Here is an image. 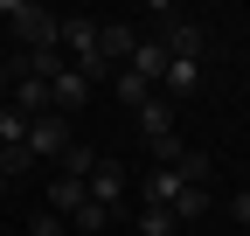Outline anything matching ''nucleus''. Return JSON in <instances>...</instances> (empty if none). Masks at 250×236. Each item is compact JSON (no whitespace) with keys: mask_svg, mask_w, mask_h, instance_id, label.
I'll return each mask as SVG.
<instances>
[{"mask_svg":"<svg viewBox=\"0 0 250 236\" xmlns=\"http://www.w3.org/2000/svg\"><path fill=\"white\" fill-rule=\"evenodd\" d=\"M7 28H14V42H21L28 56H49V49H62V14L35 7V0H14V14H7Z\"/></svg>","mask_w":250,"mask_h":236,"instance_id":"nucleus-1","label":"nucleus"},{"mask_svg":"<svg viewBox=\"0 0 250 236\" xmlns=\"http://www.w3.org/2000/svg\"><path fill=\"white\" fill-rule=\"evenodd\" d=\"M77 139V125L62 111H42V118H28V153H35V167L42 160H62V146Z\"/></svg>","mask_w":250,"mask_h":236,"instance_id":"nucleus-2","label":"nucleus"},{"mask_svg":"<svg viewBox=\"0 0 250 236\" xmlns=\"http://www.w3.org/2000/svg\"><path fill=\"white\" fill-rule=\"evenodd\" d=\"M160 49H167V63H202V49H208V35H202V21H167L160 28Z\"/></svg>","mask_w":250,"mask_h":236,"instance_id":"nucleus-3","label":"nucleus"},{"mask_svg":"<svg viewBox=\"0 0 250 236\" xmlns=\"http://www.w3.org/2000/svg\"><path fill=\"white\" fill-rule=\"evenodd\" d=\"M132 49H139V35H132L125 21H104V28H98V56H104L111 70H125V63H132Z\"/></svg>","mask_w":250,"mask_h":236,"instance_id":"nucleus-4","label":"nucleus"},{"mask_svg":"<svg viewBox=\"0 0 250 236\" xmlns=\"http://www.w3.org/2000/svg\"><path fill=\"white\" fill-rule=\"evenodd\" d=\"M42 201H49V216H62V222H70V216L83 209L90 195H83V181H70V174H56V181L42 188Z\"/></svg>","mask_w":250,"mask_h":236,"instance_id":"nucleus-5","label":"nucleus"},{"mask_svg":"<svg viewBox=\"0 0 250 236\" xmlns=\"http://www.w3.org/2000/svg\"><path fill=\"white\" fill-rule=\"evenodd\" d=\"M7 104H14L21 118H42V111H56V104H49V83H42V77H14Z\"/></svg>","mask_w":250,"mask_h":236,"instance_id":"nucleus-6","label":"nucleus"},{"mask_svg":"<svg viewBox=\"0 0 250 236\" xmlns=\"http://www.w3.org/2000/svg\"><path fill=\"white\" fill-rule=\"evenodd\" d=\"M83 195L111 209V201L125 195V167H118V160H98V167H90V181H83Z\"/></svg>","mask_w":250,"mask_h":236,"instance_id":"nucleus-7","label":"nucleus"},{"mask_svg":"<svg viewBox=\"0 0 250 236\" xmlns=\"http://www.w3.org/2000/svg\"><path fill=\"white\" fill-rule=\"evenodd\" d=\"M167 132H174V104L153 91V98L139 104V139H167Z\"/></svg>","mask_w":250,"mask_h":236,"instance_id":"nucleus-8","label":"nucleus"},{"mask_svg":"<svg viewBox=\"0 0 250 236\" xmlns=\"http://www.w3.org/2000/svg\"><path fill=\"white\" fill-rule=\"evenodd\" d=\"M83 98H90V83H83V77H77V70H62V77H56V83H49V104H56V111H62V118H70V111H77V104H83Z\"/></svg>","mask_w":250,"mask_h":236,"instance_id":"nucleus-9","label":"nucleus"},{"mask_svg":"<svg viewBox=\"0 0 250 236\" xmlns=\"http://www.w3.org/2000/svg\"><path fill=\"white\" fill-rule=\"evenodd\" d=\"M125 70H132V77H146V83H160V77H167V49H160V42H139Z\"/></svg>","mask_w":250,"mask_h":236,"instance_id":"nucleus-10","label":"nucleus"},{"mask_svg":"<svg viewBox=\"0 0 250 236\" xmlns=\"http://www.w3.org/2000/svg\"><path fill=\"white\" fill-rule=\"evenodd\" d=\"M90 167H98V153H90L83 139H70V146H62V160H56V174H70V181H90Z\"/></svg>","mask_w":250,"mask_h":236,"instance_id":"nucleus-11","label":"nucleus"},{"mask_svg":"<svg viewBox=\"0 0 250 236\" xmlns=\"http://www.w3.org/2000/svg\"><path fill=\"white\" fill-rule=\"evenodd\" d=\"M111 91H118V104H125V111H139V104L153 98V83H146V77H132V70H111Z\"/></svg>","mask_w":250,"mask_h":236,"instance_id":"nucleus-12","label":"nucleus"},{"mask_svg":"<svg viewBox=\"0 0 250 236\" xmlns=\"http://www.w3.org/2000/svg\"><path fill=\"white\" fill-rule=\"evenodd\" d=\"M160 83H167V104H174V98H188V91H202V63H167V77H160Z\"/></svg>","mask_w":250,"mask_h":236,"instance_id":"nucleus-13","label":"nucleus"},{"mask_svg":"<svg viewBox=\"0 0 250 236\" xmlns=\"http://www.w3.org/2000/svg\"><path fill=\"white\" fill-rule=\"evenodd\" d=\"M111 229V209H104V201H83V209L70 216V236H104Z\"/></svg>","mask_w":250,"mask_h":236,"instance_id":"nucleus-14","label":"nucleus"},{"mask_svg":"<svg viewBox=\"0 0 250 236\" xmlns=\"http://www.w3.org/2000/svg\"><path fill=\"white\" fill-rule=\"evenodd\" d=\"M174 195H181V174H174V167H153V174H146V201L174 209Z\"/></svg>","mask_w":250,"mask_h":236,"instance_id":"nucleus-15","label":"nucleus"},{"mask_svg":"<svg viewBox=\"0 0 250 236\" xmlns=\"http://www.w3.org/2000/svg\"><path fill=\"white\" fill-rule=\"evenodd\" d=\"M35 174V153L28 146H0V181H28Z\"/></svg>","mask_w":250,"mask_h":236,"instance_id":"nucleus-16","label":"nucleus"},{"mask_svg":"<svg viewBox=\"0 0 250 236\" xmlns=\"http://www.w3.org/2000/svg\"><path fill=\"white\" fill-rule=\"evenodd\" d=\"M174 174H181V188H208V174H215V167H208V153H181Z\"/></svg>","mask_w":250,"mask_h":236,"instance_id":"nucleus-17","label":"nucleus"},{"mask_svg":"<svg viewBox=\"0 0 250 236\" xmlns=\"http://www.w3.org/2000/svg\"><path fill=\"white\" fill-rule=\"evenodd\" d=\"M181 222H174V209H160V201H146L139 209V236H174Z\"/></svg>","mask_w":250,"mask_h":236,"instance_id":"nucleus-18","label":"nucleus"},{"mask_svg":"<svg viewBox=\"0 0 250 236\" xmlns=\"http://www.w3.org/2000/svg\"><path fill=\"white\" fill-rule=\"evenodd\" d=\"M195 216H208V188H181L174 195V222H195Z\"/></svg>","mask_w":250,"mask_h":236,"instance_id":"nucleus-19","label":"nucleus"},{"mask_svg":"<svg viewBox=\"0 0 250 236\" xmlns=\"http://www.w3.org/2000/svg\"><path fill=\"white\" fill-rule=\"evenodd\" d=\"M0 146H28V118L14 104H0Z\"/></svg>","mask_w":250,"mask_h":236,"instance_id":"nucleus-20","label":"nucleus"},{"mask_svg":"<svg viewBox=\"0 0 250 236\" xmlns=\"http://www.w3.org/2000/svg\"><path fill=\"white\" fill-rule=\"evenodd\" d=\"M28 236H70V222H62V216H49V209H35V222H28Z\"/></svg>","mask_w":250,"mask_h":236,"instance_id":"nucleus-21","label":"nucleus"},{"mask_svg":"<svg viewBox=\"0 0 250 236\" xmlns=\"http://www.w3.org/2000/svg\"><path fill=\"white\" fill-rule=\"evenodd\" d=\"M229 216H236V222H243V229H250V188H243V195H236V201H229Z\"/></svg>","mask_w":250,"mask_h":236,"instance_id":"nucleus-22","label":"nucleus"},{"mask_svg":"<svg viewBox=\"0 0 250 236\" xmlns=\"http://www.w3.org/2000/svg\"><path fill=\"white\" fill-rule=\"evenodd\" d=\"M0 98H7V70H0Z\"/></svg>","mask_w":250,"mask_h":236,"instance_id":"nucleus-23","label":"nucleus"},{"mask_svg":"<svg viewBox=\"0 0 250 236\" xmlns=\"http://www.w3.org/2000/svg\"><path fill=\"white\" fill-rule=\"evenodd\" d=\"M0 195H7V181H0Z\"/></svg>","mask_w":250,"mask_h":236,"instance_id":"nucleus-24","label":"nucleus"}]
</instances>
